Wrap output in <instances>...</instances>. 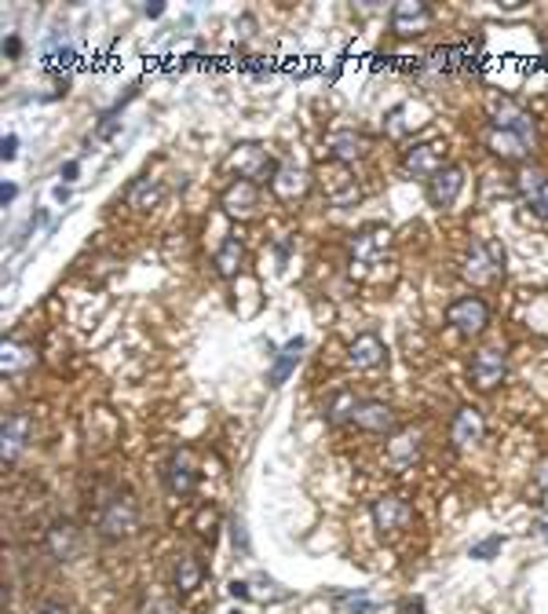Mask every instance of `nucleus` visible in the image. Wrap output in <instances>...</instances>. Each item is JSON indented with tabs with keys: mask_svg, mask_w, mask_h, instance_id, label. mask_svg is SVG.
Returning a JSON list of instances; mask_svg holds the SVG:
<instances>
[{
	"mask_svg": "<svg viewBox=\"0 0 548 614\" xmlns=\"http://www.w3.org/2000/svg\"><path fill=\"white\" fill-rule=\"evenodd\" d=\"M30 413H12L8 420H5V439H0V454H5V461L12 465L23 450H26V443H30Z\"/></svg>",
	"mask_w": 548,
	"mask_h": 614,
	"instance_id": "5701e85b",
	"label": "nucleus"
},
{
	"mask_svg": "<svg viewBox=\"0 0 548 614\" xmlns=\"http://www.w3.org/2000/svg\"><path fill=\"white\" fill-rule=\"evenodd\" d=\"M322 146H326V157H329V161L351 165V161L365 157V150H370V139H365L358 128H351V125H340V128H329V132L322 136Z\"/></svg>",
	"mask_w": 548,
	"mask_h": 614,
	"instance_id": "f8f14e48",
	"label": "nucleus"
},
{
	"mask_svg": "<svg viewBox=\"0 0 548 614\" xmlns=\"http://www.w3.org/2000/svg\"><path fill=\"white\" fill-rule=\"evenodd\" d=\"M37 614H70V610H66L62 603H44V607H41Z\"/></svg>",
	"mask_w": 548,
	"mask_h": 614,
	"instance_id": "c03bdc74",
	"label": "nucleus"
},
{
	"mask_svg": "<svg viewBox=\"0 0 548 614\" xmlns=\"http://www.w3.org/2000/svg\"><path fill=\"white\" fill-rule=\"evenodd\" d=\"M15 194H19V187H15V184H5V187H0V202H5V205H12V202H15Z\"/></svg>",
	"mask_w": 548,
	"mask_h": 614,
	"instance_id": "a19ab883",
	"label": "nucleus"
},
{
	"mask_svg": "<svg viewBox=\"0 0 548 614\" xmlns=\"http://www.w3.org/2000/svg\"><path fill=\"white\" fill-rule=\"evenodd\" d=\"M483 431H487L483 413H479L476 406H461V410L453 413V424H449V443H453L457 450H472L479 439H483Z\"/></svg>",
	"mask_w": 548,
	"mask_h": 614,
	"instance_id": "2eb2a0df",
	"label": "nucleus"
},
{
	"mask_svg": "<svg viewBox=\"0 0 548 614\" xmlns=\"http://www.w3.org/2000/svg\"><path fill=\"white\" fill-rule=\"evenodd\" d=\"M223 168L234 175V180H245V184H270L274 172H279V161L270 157L267 146L260 143H238L227 157H223Z\"/></svg>",
	"mask_w": 548,
	"mask_h": 614,
	"instance_id": "7ed1b4c3",
	"label": "nucleus"
},
{
	"mask_svg": "<svg viewBox=\"0 0 548 614\" xmlns=\"http://www.w3.org/2000/svg\"><path fill=\"white\" fill-rule=\"evenodd\" d=\"M118 128H121V118H118V110H110V114H103V121L96 125V139H114Z\"/></svg>",
	"mask_w": 548,
	"mask_h": 614,
	"instance_id": "72a5a7b5",
	"label": "nucleus"
},
{
	"mask_svg": "<svg viewBox=\"0 0 548 614\" xmlns=\"http://www.w3.org/2000/svg\"><path fill=\"white\" fill-rule=\"evenodd\" d=\"M446 322L461 333V336H479L487 326H490V307L483 297H461L453 300L449 311H446Z\"/></svg>",
	"mask_w": 548,
	"mask_h": 614,
	"instance_id": "9d476101",
	"label": "nucleus"
},
{
	"mask_svg": "<svg viewBox=\"0 0 548 614\" xmlns=\"http://www.w3.org/2000/svg\"><path fill=\"white\" fill-rule=\"evenodd\" d=\"M216 275L220 279H238V271H241V263H245V245L231 234V238H223V245L216 249Z\"/></svg>",
	"mask_w": 548,
	"mask_h": 614,
	"instance_id": "bb28decb",
	"label": "nucleus"
},
{
	"mask_svg": "<svg viewBox=\"0 0 548 614\" xmlns=\"http://www.w3.org/2000/svg\"><path fill=\"white\" fill-rule=\"evenodd\" d=\"M388 249H392V227H384V223L362 227V231H354L351 241H347L351 263H362V268H373V263H381Z\"/></svg>",
	"mask_w": 548,
	"mask_h": 614,
	"instance_id": "0eeeda50",
	"label": "nucleus"
},
{
	"mask_svg": "<svg viewBox=\"0 0 548 614\" xmlns=\"http://www.w3.org/2000/svg\"><path fill=\"white\" fill-rule=\"evenodd\" d=\"M461 187H465V168L461 165H446L428 184V202L435 209H449L457 202V194H461Z\"/></svg>",
	"mask_w": 548,
	"mask_h": 614,
	"instance_id": "aec40b11",
	"label": "nucleus"
},
{
	"mask_svg": "<svg viewBox=\"0 0 548 614\" xmlns=\"http://www.w3.org/2000/svg\"><path fill=\"white\" fill-rule=\"evenodd\" d=\"M41 55H44V62H70L73 59V41L66 37V30H52L44 37Z\"/></svg>",
	"mask_w": 548,
	"mask_h": 614,
	"instance_id": "c756f323",
	"label": "nucleus"
},
{
	"mask_svg": "<svg viewBox=\"0 0 548 614\" xmlns=\"http://www.w3.org/2000/svg\"><path fill=\"white\" fill-rule=\"evenodd\" d=\"M44 216H48V213H44V209H37V213H33V216H30V220L23 223V231H19V238H15V245H23V241H26V238H30V234H33V231H37V227L44 223Z\"/></svg>",
	"mask_w": 548,
	"mask_h": 614,
	"instance_id": "f704fd0d",
	"label": "nucleus"
},
{
	"mask_svg": "<svg viewBox=\"0 0 548 614\" xmlns=\"http://www.w3.org/2000/svg\"><path fill=\"white\" fill-rule=\"evenodd\" d=\"M52 198H55L59 205H66V202H70V187H66V184H59V187L52 191Z\"/></svg>",
	"mask_w": 548,
	"mask_h": 614,
	"instance_id": "79ce46f5",
	"label": "nucleus"
},
{
	"mask_svg": "<svg viewBox=\"0 0 548 614\" xmlns=\"http://www.w3.org/2000/svg\"><path fill=\"white\" fill-rule=\"evenodd\" d=\"M336 603H340L347 614H373V610H377V600H373L370 592H362V589H358V592H340Z\"/></svg>",
	"mask_w": 548,
	"mask_h": 614,
	"instance_id": "7c9ffc66",
	"label": "nucleus"
},
{
	"mask_svg": "<svg viewBox=\"0 0 548 614\" xmlns=\"http://www.w3.org/2000/svg\"><path fill=\"white\" fill-rule=\"evenodd\" d=\"M161 194H165V187H161L157 175H136V180L128 184V191H125V202L132 209H154L161 202Z\"/></svg>",
	"mask_w": 548,
	"mask_h": 614,
	"instance_id": "393cba45",
	"label": "nucleus"
},
{
	"mask_svg": "<svg viewBox=\"0 0 548 614\" xmlns=\"http://www.w3.org/2000/svg\"><path fill=\"white\" fill-rule=\"evenodd\" d=\"M231 596H238V600H249V596H252L249 581H231Z\"/></svg>",
	"mask_w": 548,
	"mask_h": 614,
	"instance_id": "ea45409f",
	"label": "nucleus"
},
{
	"mask_svg": "<svg viewBox=\"0 0 548 614\" xmlns=\"http://www.w3.org/2000/svg\"><path fill=\"white\" fill-rule=\"evenodd\" d=\"M307 191H311V175H307L300 165L282 161L279 172H274V180H270V194L279 198V202H297V198H304Z\"/></svg>",
	"mask_w": 548,
	"mask_h": 614,
	"instance_id": "dca6fc26",
	"label": "nucleus"
},
{
	"mask_svg": "<svg viewBox=\"0 0 548 614\" xmlns=\"http://www.w3.org/2000/svg\"><path fill=\"white\" fill-rule=\"evenodd\" d=\"M384 359H388V347L377 333H362L347 344V363L354 370H377V366H384Z\"/></svg>",
	"mask_w": 548,
	"mask_h": 614,
	"instance_id": "6ab92c4d",
	"label": "nucleus"
},
{
	"mask_svg": "<svg viewBox=\"0 0 548 614\" xmlns=\"http://www.w3.org/2000/svg\"><path fill=\"white\" fill-rule=\"evenodd\" d=\"M483 143L494 157L501 161H526L537 146V132H523V128H497V125H487L483 132Z\"/></svg>",
	"mask_w": 548,
	"mask_h": 614,
	"instance_id": "423d86ee",
	"label": "nucleus"
},
{
	"mask_svg": "<svg viewBox=\"0 0 548 614\" xmlns=\"http://www.w3.org/2000/svg\"><path fill=\"white\" fill-rule=\"evenodd\" d=\"M44 549L55 563H73L84 549V538H80V526L70 523V519H55L48 531H44Z\"/></svg>",
	"mask_w": 548,
	"mask_h": 614,
	"instance_id": "9b49d317",
	"label": "nucleus"
},
{
	"mask_svg": "<svg viewBox=\"0 0 548 614\" xmlns=\"http://www.w3.org/2000/svg\"><path fill=\"white\" fill-rule=\"evenodd\" d=\"M91 523H96V534L107 542H125L139 531V501L132 497V490L125 486H103L96 497V512H91Z\"/></svg>",
	"mask_w": 548,
	"mask_h": 614,
	"instance_id": "f257e3e1",
	"label": "nucleus"
},
{
	"mask_svg": "<svg viewBox=\"0 0 548 614\" xmlns=\"http://www.w3.org/2000/svg\"><path fill=\"white\" fill-rule=\"evenodd\" d=\"M461 275L472 286H494L505 279V245L497 238H476L461 260Z\"/></svg>",
	"mask_w": 548,
	"mask_h": 614,
	"instance_id": "f03ea898",
	"label": "nucleus"
},
{
	"mask_svg": "<svg viewBox=\"0 0 548 614\" xmlns=\"http://www.w3.org/2000/svg\"><path fill=\"white\" fill-rule=\"evenodd\" d=\"M534 483H537L541 490H548V458H541V461H537V468H534Z\"/></svg>",
	"mask_w": 548,
	"mask_h": 614,
	"instance_id": "e433bc0d",
	"label": "nucleus"
},
{
	"mask_svg": "<svg viewBox=\"0 0 548 614\" xmlns=\"http://www.w3.org/2000/svg\"><path fill=\"white\" fill-rule=\"evenodd\" d=\"M220 205H223V213H227L231 220H252V216L260 213V187H256V184H245V180H234V184L223 191Z\"/></svg>",
	"mask_w": 548,
	"mask_h": 614,
	"instance_id": "a211bd4d",
	"label": "nucleus"
},
{
	"mask_svg": "<svg viewBox=\"0 0 548 614\" xmlns=\"http://www.w3.org/2000/svg\"><path fill=\"white\" fill-rule=\"evenodd\" d=\"M420 450H424L420 428H402V431H395V435L388 439V461H392L395 468H413L417 458H420Z\"/></svg>",
	"mask_w": 548,
	"mask_h": 614,
	"instance_id": "412c9836",
	"label": "nucleus"
},
{
	"mask_svg": "<svg viewBox=\"0 0 548 614\" xmlns=\"http://www.w3.org/2000/svg\"><path fill=\"white\" fill-rule=\"evenodd\" d=\"M351 424L358 431H370V435H388V431H395V410L381 399H362Z\"/></svg>",
	"mask_w": 548,
	"mask_h": 614,
	"instance_id": "f3484780",
	"label": "nucleus"
},
{
	"mask_svg": "<svg viewBox=\"0 0 548 614\" xmlns=\"http://www.w3.org/2000/svg\"><path fill=\"white\" fill-rule=\"evenodd\" d=\"M431 30V8L424 0H399L392 8V33L399 37H413V33H424Z\"/></svg>",
	"mask_w": 548,
	"mask_h": 614,
	"instance_id": "4468645a",
	"label": "nucleus"
},
{
	"mask_svg": "<svg viewBox=\"0 0 548 614\" xmlns=\"http://www.w3.org/2000/svg\"><path fill=\"white\" fill-rule=\"evenodd\" d=\"M442 161H446V146H442V143H435V139H428V143H413V146H406V150H402V157H399V172L406 175V180L431 184L435 175L446 168Z\"/></svg>",
	"mask_w": 548,
	"mask_h": 614,
	"instance_id": "39448f33",
	"label": "nucleus"
},
{
	"mask_svg": "<svg viewBox=\"0 0 548 614\" xmlns=\"http://www.w3.org/2000/svg\"><path fill=\"white\" fill-rule=\"evenodd\" d=\"M77 172H80V165H77V161H66V165L59 168V175H62V184H73V180H77Z\"/></svg>",
	"mask_w": 548,
	"mask_h": 614,
	"instance_id": "58836bf2",
	"label": "nucleus"
},
{
	"mask_svg": "<svg viewBox=\"0 0 548 614\" xmlns=\"http://www.w3.org/2000/svg\"><path fill=\"white\" fill-rule=\"evenodd\" d=\"M370 512H373V523L381 526L384 534H399V531H406V526L413 523V505L406 497H399V494L377 497Z\"/></svg>",
	"mask_w": 548,
	"mask_h": 614,
	"instance_id": "ddd939ff",
	"label": "nucleus"
},
{
	"mask_svg": "<svg viewBox=\"0 0 548 614\" xmlns=\"http://www.w3.org/2000/svg\"><path fill=\"white\" fill-rule=\"evenodd\" d=\"M358 402H362V399H358L351 388L333 392V395L322 402V417H326V424H347V420H354Z\"/></svg>",
	"mask_w": 548,
	"mask_h": 614,
	"instance_id": "a878e982",
	"label": "nucleus"
},
{
	"mask_svg": "<svg viewBox=\"0 0 548 614\" xmlns=\"http://www.w3.org/2000/svg\"><path fill=\"white\" fill-rule=\"evenodd\" d=\"M143 12H146V15H161V12H165V5H146Z\"/></svg>",
	"mask_w": 548,
	"mask_h": 614,
	"instance_id": "49530a36",
	"label": "nucleus"
},
{
	"mask_svg": "<svg viewBox=\"0 0 548 614\" xmlns=\"http://www.w3.org/2000/svg\"><path fill=\"white\" fill-rule=\"evenodd\" d=\"M5 48H8V55H12V59H15V55H19V52H23V41H19V37H15V33H12V37H8V44H5Z\"/></svg>",
	"mask_w": 548,
	"mask_h": 614,
	"instance_id": "37998d69",
	"label": "nucleus"
},
{
	"mask_svg": "<svg viewBox=\"0 0 548 614\" xmlns=\"http://www.w3.org/2000/svg\"><path fill=\"white\" fill-rule=\"evenodd\" d=\"M505 373H508V359H505V351H501L497 344L479 347L476 355H472V363H468V381H472L476 388H483V392L497 388V384L505 381Z\"/></svg>",
	"mask_w": 548,
	"mask_h": 614,
	"instance_id": "1a4fd4ad",
	"label": "nucleus"
},
{
	"mask_svg": "<svg viewBox=\"0 0 548 614\" xmlns=\"http://www.w3.org/2000/svg\"><path fill=\"white\" fill-rule=\"evenodd\" d=\"M139 614H179V610H175V603L168 596H150V600H143Z\"/></svg>",
	"mask_w": 548,
	"mask_h": 614,
	"instance_id": "473e14b6",
	"label": "nucleus"
},
{
	"mask_svg": "<svg viewBox=\"0 0 548 614\" xmlns=\"http://www.w3.org/2000/svg\"><path fill=\"white\" fill-rule=\"evenodd\" d=\"M175 589L179 592H194L198 585H202V578H205V567H202V560L194 556V553H183L179 560H175Z\"/></svg>",
	"mask_w": 548,
	"mask_h": 614,
	"instance_id": "cd10ccee",
	"label": "nucleus"
},
{
	"mask_svg": "<svg viewBox=\"0 0 548 614\" xmlns=\"http://www.w3.org/2000/svg\"><path fill=\"white\" fill-rule=\"evenodd\" d=\"M0 154H5V161H12L19 154V136H5V143H0Z\"/></svg>",
	"mask_w": 548,
	"mask_h": 614,
	"instance_id": "4c0bfd02",
	"label": "nucleus"
},
{
	"mask_svg": "<svg viewBox=\"0 0 548 614\" xmlns=\"http://www.w3.org/2000/svg\"><path fill=\"white\" fill-rule=\"evenodd\" d=\"M318 187H322V194H326V202H329L333 209H351V205H358V198H362V187H358V180H354V172H351L347 165H340V161H322V168H318Z\"/></svg>",
	"mask_w": 548,
	"mask_h": 614,
	"instance_id": "20e7f679",
	"label": "nucleus"
},
{
	"mask_svg": "<svg viewBox=\"0 0 548 614\" xmlns=\"http://www.w3.org/2000/svg\"><path fill=\"white\" fill-rule=\"evenodd\" d=\"M37 366V347L26 340H5V351H0V370L5 377H23Z\"/></svg>",
	"mask_w": 548,
	"mask_h": 614,
	"instance_id": "4be33fe9",
	"label": "nucleus"
},
{
	"mask_svg": "<svg viewBox=\"0 0 548 614\" xmlns=\"http://www.w3.org/2000/svg\"><path fill=\"white\" fill-rule=\"evenodd\" d=\"M515 191H519V198H523L526 205H534L537 198L548 194V175H544L541 168H519V175H515Z\"/></svg>",
	"mask_w": 548,
	"mask_h": 614,
	"instance_id": "c85d7f7f",
	"label": "nucleus"
},
{
	"mask_svg": "<svg viewBox=\"0 0 548 614\" xmlns=\"http://www.w3.org/2000/svg\"><path fill=\"white\" fill-rule=\"evenodd\" d=\"M537 531H541V534L548 538V523H537Z\"/></svg>",
	"mask_w": 548,
	"mask_h": 614,
	"instance_id": "de8ad7c7",
	"label": "nucleus"
},
{
	"mask_svg": "<svg viewBox=\"0 0 548 614\" xmlns=\"http://www.w3.org/2000/svg\"><path fill=\"white\" fill-rule=\"evenodd\" d=\"M161 483L172 497H191L198 490V465L191 450H172L165 468H161Z\"/></svg>",
	"mask_w": 548,
	"mask_h": 614,
	"instance_id": "6e6552de",
	"label": "nucleus"
},
{
	"mask_svg": "<svg viewBox=\"0 0 548 614\" xmlns=\"http://www.w3.org/2000/svg\"><path fill=\"white\" fill-rule=\"evenodd\" d=\"M402 610H410V614H420V610H424V603H420V600H406V603H402Z\"/></svg>",
	"mask_w": 548,
	"mask_h": 614,
	"instance_id": "a18cd8bd",
	"label": "nucleus"
},
{
	"mask_svg": "<svg viewBox=\"0 0 548 614\" xmlns=\"http://www.w3.org/2000/svg\"><path fill=\"white\" fill-rule=\"evenodd\" d=\"M234 614H241V610H234Z\"/></svg>",
	"mask_w": 548,
	"mask_h": 614,
	"instance_id": "09e8293b",
	"label": "nucleus"
},
{
	"mask_svg": "<svg viewBox=\"0 0 548 614\" xmlns=\"http://www.w3.org/2000/svg\"><path fill=\"white\" fill-rule=\"evenodd\" d=\"M494 553H501V538H487V542L472 545V556H476V560H490Z\"/></svg>",
	"mask_w": 548,
	"mask_h": 614,
	"instance_id": "c9c22d12",
	"label": "nucleus"
},
{
	"mask_svg": "<svg viewBox=\"0 0 548 614\" xmlns=\"http://www.w3.org/2000/svg\"><path fill=\"white\" fill-rule=\"evenodd\" d=\"M300 355H304V336H293V340H289V344L279 351V359H274V366H270V373H267L270 388H282V384L289 381V373L297 370Z\"/></svg>",
	"mask_w": 548,
	"mask_h": 614,
	"instance_id": "b1692460",
	"label": "nucleus"
},
{
	"mask_svg": "<svg viewBox=\"0 0 548 614\" xmlns=\"http://www.w3.org/2000/svg\"><path fill=\"white\" fill-rule=\"evenodd\" d=\"M231 545H234V553H241V556H249L252 553V545H249V526H245V519L241 515H231Z\"/></svg>",
	"mask_w": 548,
	"mask_h": 614,
	"instance_id": "2f4dec72",
	"label": "nucleus"
}]
</instances>
